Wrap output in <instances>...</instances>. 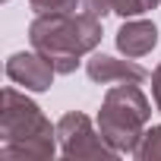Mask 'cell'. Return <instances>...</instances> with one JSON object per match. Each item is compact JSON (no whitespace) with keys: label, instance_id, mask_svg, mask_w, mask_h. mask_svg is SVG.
<instances>
[{"label":"cell","instance_id":"obj_4","mask_svg":"<svg viewBox=\"0 0 161 161\" xmlns=\"http://www.w3.org/2000/svg\"><path fill=\"white\" fill-rule=\"evenodd\" d=\"M57 139L60 152L66 158H117L120 152L101 136V130L92 126V120L79 111H69L57 120Z\"/></svg>","mask_w":161,"mask_h":161},{"label":"cell","instance_id":"obj_12","mask_svg":"<svg viewBox=\"0 0 161 161\" xmlns=\"http://www.w3.org/2000/svg\"><path fill=\"white\" fill-rule=\"evenodd\" d=\"M152 95H155V104H158V111H161V63H158V69L152 73Z\"/></svg>","mask_w":161,"mask_h":161},{"label":"cell","instance_id":"obj_5","mask_svg":"<svg viewBox=\"0 0 161 161\" xmlns=\"http://www.w3.org/2000/svg\"><path fill=\"white\" fill-rule=\"evenodd\" d=\"M54 66L35 51V54H25V51H19V54H13L10 60H7V76H10V82H16V86H22L25 92H47L51 89V82H54Z\"/></svg>","mask_w":161,"mask_h":161},{"label":"cell","instance_id":"obj_11","mask_svg":"<svg viewBox=\"0 0 161 161\" xmlns=\"http://www.w3.org/2000/svg\"><path fill=\"white\" fill-rule=\"evenodd\" d=\"M86 13L104 16V13H114V10H111V0H86Z\"/></svg>","mask_w":161,"mask_h":161},{"label":"cell","instance_id":"obj_3","mask_svg":"<svg viewBox=\"0 0 161 161\" xmlns=\"http://www.w3.org/2000/svg\"><path fill=\"white\" fill-rule=\"evenodd\" d=\"M148 117H152V104L142 95L139 82H117L114 89H108L101 101L98 130L123 155V152H136V145L148 130Z\"/></svg>","mask_w":161,"mask_h":161},{"label":"cell","instance_id":"obj_10","mask_svg":"<svg viewBox=\"0 0 161 161\" xmlns=\"http://www.w3.org/2000/svg\"><path fill=\"white\" fill-rule=\"evenodd\" d=\"M35 13H79L86 10V0H29Z\"/></svg>","mask_w":161,"mask_h":161},{"label":"cell","instance_id":"obj_7","mask_svg":"<svg viewBox=\"0 0 161 161\" xmlns=\"http://www.w3.org/2000/svg\"><path fill=\"white\" fill-rule=\"evenodd\" d=\"M158 44V25L148 19H126L117 32V47L126 57H145Z\"/></svg>","mask_w":161,"mask_h":161},{"label":"cell","instance_id":"obj_6","mask_svg":"<svg viewBox=\"0 0 161 161\" xmlns=\"http://www.w3.org/2000/svg\"><path fill=\"white\" fill-rule=\"evenodd\" d=\"M86 73L92 82H101V86H111V82H145V69L133 60H117V57H108V54H95L86 60Z\"/></svg>","mask_w":161,"mask_h":161},{"label":"cell","instance_id":"obj_9","mask_svg":"<svg viewBox=\"0 0 161 161\" xmlns=\"http://www.w3.org/2000/svg\"><path fill=\"white\" fill-rule=\"evenodd\" d=\"M155 7H158V0H111V10L123 19H136V16L155 10Z\"/></svg>","mask_w":161,"mask_h":161},{"label":"cell","instance_id":"obj_2","mask_svg":"<svg viewBox=\"0 0 161 161\" xmlns=\"http://www.w3.org/2000/svg\"><path fill=\"white\" fill-rule=\"evenodd\" d=\"M51 120L41 114L35 101H29L19 89H3L0 111V161H47L54 158Z\"/></svg>","mask_w":161,"mask_h":161},{"label":"cell","instance_id":"obj_8","mask_svg":"<svg viewBox=\"0 0 161 161\" xmlns=\"http://www.w3.org/2000/svg\"><path fill=\"white\" fill-rule=\"evenodd\" d=\"M133 155H136L139 161H161V126L145 130V136H142V142L136 145Z\"/></svg>","mask_w":161,"mask_h":161},{"label":"cell","instance_id":"obj_1","mask_svg":"<svg viewBox=\"0 0 161 161\" xmlns=\"http://www.w3.org/2000/svg\"><path fill=\"white\" fill-rule=\"evenodd\" d=\"M32 47L60 73H73L79 66V57L98 47L101 41V16L95 13H38L29 25Z\"/></svg>","mask_w":161,"mask_h":161}]
</instances>
